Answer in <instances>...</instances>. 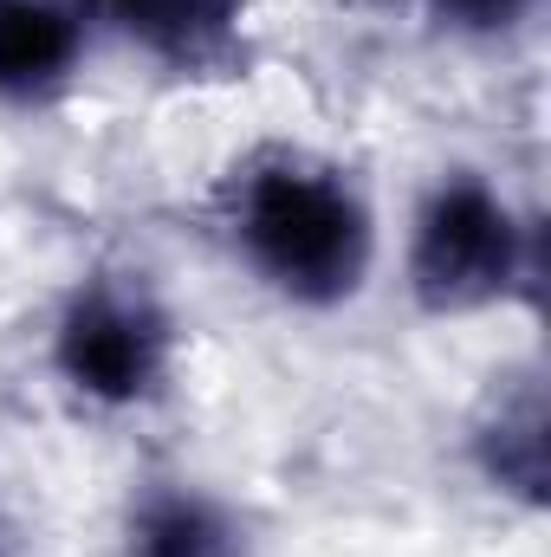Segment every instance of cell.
I'll use <instances>...</instances> for the list:
<instances>
[{
  "instance_id": "cell-1",
  "label": "cell",
  "mask_w": 551,
  "mask_h": 557,
  "mask_svg": "<svg viewBox=\"0 0 551 557\" xmlns=\"http://www.w3.org/2000/svg\"><path fill=\"white\" fill-rule=\"evenodd\" d=\"M215 227L234 267L285 311H344L370 292L383 221L357 169L305 143H260L228 162Z\"/></svg>"
},
{
  "instance_id": "cell-2",
  "label": "cell",
  "mask_w": 551,
  "mask_h": 557,
  "mask_svg": "<svg viewBox=\"0 0 551 557\" xmlns=\"http://www.w3.org/2000/svg\"><path fill=\"white\" fill-rule=\"evenodd\" d=\"M546 273L539 221L487 175L441 169L403 234V292L421 318H480L513 298H532Z\"/></svg>"
},
{
  "instance_id": "cell-3",
  "label": "cell",
  "mask_w": 551,
  "mask_h": 557,
  "mask_svg": "<svg viewBox=\"0 0 551 557\" xmlns=\"http://www.w3.org/2000/svg\"><path fill=\"white\" fill-rule=\"evenodd\" d=\"M52 383L91 416H149L182 376V318L143 267H91L46 324Z\"/></svg>"
},
{
  "instance_id": "cell-4",
  "label": "cell",
  "mask_w": 551,
  "mask_h": 557,
  "mask_svg": "<svg viewBox=\"0 0 551 557\" xmlns=\"http://www.w3.org/2000/svg\"><path fill=\"white\" fill-rule=\"evenodd\" d=\"M91 13L175 85H228L254 65V0H91Z\"/></svg>"
},
{
  "instance_id": "cell-5",
  "label": "cell",
  "mask_w": 551,
  "mask_h": 557,
  "mask_svg": "<svg viewBox=\"0 0 551 557\" xmlns=\"http://www.w3.org/2000/svg\"><path fill=\"white\" fill-rule=\"evenodd\" d=\"M98 46L91 0H0V104L52 111Z\"/></svg>"
},
{
  "instance_id": "cell-6",
  "label": "cell",
  "mask_w": 551,
  "mask_h": 557,
  "mask_svg": "<svg viewBox=\"0 0 551 557\" xmlns=\"http://www.w3.org/2000/svg\"><path fill=\"white\" fill-rule=\"evenodd\" d=\"M118 557H247V519L188 473H149L118 512Z\"/></svg>"
},
{
  "instance_id": "cell-7",
  "label": "cell",
  "mask_w": 551,
  "mask_h": 557,
  "mask_svg": "<svg viewBox=\"0 0 551 557\" xmlns=\"http://www.w3.org/2000/svg\"><path fill=\"white\" fill-rule=\"evenodd\" d=\"M467 460L480 473L487 493L539 512L551 493V409H546V376L539 370H519L506 376L480 416L467 428Z\"/></svg>"
},
{
  "instance_id": "cell-8",
  "label": "cell",
  "mask_w": 551,
  "mask_h": 557,
  "mask_svg": "<svg viewBox=\"0 0 551 557\" xmlns=\"http://www.w3.org/2000/svg\"><path fill=\"white\" fill-rule=\"evenodd\" d=\"M421 7L461 39H506L539 13V0H421Z\"/></svg>"
},
{
  "instance_id": "cell-9",
  "label": "cell",
  "mask_w": 551,
  "mask_h": 557,
  "mask_svg": "<svg viewBox=\"0 0 551 557\" xmlns=\"http://www.w3.org/2000/svg\"><path fill=\"white\" fill-rule=\"evenodd\" d=\"M0 557H20L13 552V519H7V506H0Z\"/></svg>"
},
{
  "instance_id": "cell-10",
  "label": "cell",
  "mask_w": 551,
  "mask_h": 557,
  "mask_svg": "<svg viewBox=\"0 0 551 557\" xmlns=\"http://www.w3.org/2000/svg\"><path fill=\"white\" fill-rule=\"evenodd\" d=\"M364 7H409V0H364Z\"/></svg>"
}]
</instances>
